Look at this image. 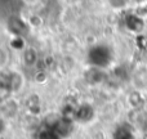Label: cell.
Returning <instances> with one entry per match:
<instances>
[{"instance_id":"6","label":"cell","mask_w":147,"mask_h":139,"mask_svg":"<svg viewBox=\"0 0 147 139\" xmlns=\"http://www.w3.org/2000/svg\"><path fill=\"white\" fill-rule=\"evenodd\" d=\"M25 62H26V64H34L36 62V54H35V52L34 50H28L27 53L25 54Z\"/></svg>"},{"instance_id":"4","label":"cell","mask_w":147,"mask_h":139,"mask_svg":"<svg viewBox=\"0 0 147 139\" xmlns=\"http://www.w3.org/2000/svg\"><path fill=\"white\" fill-rule=\"evenodd\" d=\"M114 139H136L133 132L128 126H119L114 133Z\"/></svg>"},{"instance_id":"3","label":"cell","mask_w":147,"mask_h":139,"mask_svg":"<svg viewBox=\"0 0 147 139\" xmlns=\"http://www.w3.org/2000/svg\"><path fill=\"white\" fill-rule=\"evenodd\" d=\"M76 117H78L80 121H89V120L93 117V108L90 106H81L80 108L76 111Z\"/></svg>"},{"instance_id":"5","label":"cell","mask_w":147,"mask_h":139,"mask_svg":"<svg viewBox=\"0 0 147 139\" xmlns=\"http://www.w3.org/2000/svg\"><path fill=\"white\" fill-rule=\"evenodd\" d=\"M102 68H97V67H93L90 71L88 72L86 75V79H88L89 83L92 84H97V83H101L102 79H103V75H102Z\"/></svg>"},{"instance_id":"2","label":"cell","mask_w":147,"mask_h":139,"mask_svg":"<svg viewBox=\"0 0 147 139\" xmlns=\"http://www.w3.org/2000/svg\"><path fill=\"white\" fill-rule=\"evenodd\" d=\"M125 26H127L128 30L133 31V32H140L143 28V21L137 15L129 14L125 19Z\"/></svg>"},{"instance_id":"1","label":"cell","mask_w":147,"mask_h":139,"mask_svg":"<svg viewBox=\"0 0 147 139\" xmlns=\"http://www.w3.org/2000/svg\"><path fill=\"white\" fill-rule=\"evenodd\" d=\"M88 61L93 67L97 68H105L112 61L111 49L106 45H96L89 50Z\"/></svg>"}]
</instances>
